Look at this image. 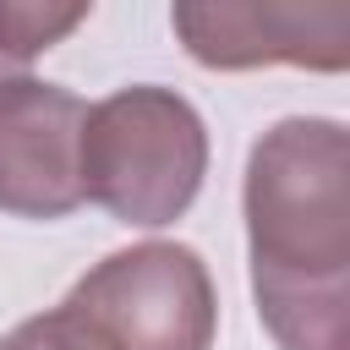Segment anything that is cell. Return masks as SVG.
I'll use <instances>...</instances> for the list:
<instances>
[{"instance_id":"obj_6","label":"cell","mask_w":350,"mask_h":350,"mask_svg":"<svg viewBox=\"0 0 350 350\" xmlns=\"http://www.w3.org/2000/svg\"><path fill=\"white\" fill-rule=\"evenodd\" d=\"M0 350H109V345L60 301L38 317H22L11 334H0Z\"/></svg>"},{"instance_id":"obj_4","label":"cell","mask_w":350,"mask_h":350,"mask_svg":"<svg viewBox=\"0 0 350 350\" xmlns=\"http://www.w3.org/2000/svg\"><path fill=\"white\" fill-rule=\"evenodd\" d=\"M88 104L38 77L0 82V213L66 219L82 208Z\"/></svg>"},{"instance_id":"obj_5","label":"cell","mask_w":350,"mask_h":350,"mask_svg":"<svg viewBox=\"0 0 350 350\" xmlns=\"http://www.w3.org/2000/svg\"><path fill=\"white\" fill-rule=\"evenodd\" d=\"M175 38L208 71L306 66L345 71L350 11L345 5H235V0H180L170 11Z\"/></svg>"},{"instance_id":"obj_1","label":"cell","mask_w":350,"mask_h":350,"mask_svg":"<svg viewBox=\"0 0 350 350\" xmlns=\"http://www.w3.org/2000/svg\"><path fill=\"white\" fill-rule=\"evenodd\" d=\"M257 317L279 350H350V131L334 115L273 120L246 153Z\"/></svg>"},{"instance_id":"obj_7","label":"cell","mask_w":350,"mask_h":350,"mask_svg":"<svg viewBox=\"0 0 350 350\" xmlns=\"http://www.w3.org/2000/svg\"><path fill=\"white\" fill-rule=\"evenodd\" d=\"M11 77H27V71H22V66H16V60L0 49V82H11Z\"/></svg>"},{"instance_id":"obj_3","label":"cell","mask_w":350,"mask_h":350,"mask_svg":"<svg viewBox=\"0 0 350 350\" xmlns=\"http://www.w3.org/2000/svg\"><path fill=\"white\" fill-rule=\"evenodd\" d=\"M66 306L109 350H213L219 295L208 262L180 241H137L93 262Z\"/></svg>"},{"instance_id":"obj_2","label":"cell","mask_w":350,"mask_h":350,"mask_svg":"<svg viewBox=\"0 0 350 350\" xmlns=\"http://www.w3.org/2000/svg\"><path fill=\"white\" fill-rule=\"evenodd\" d=\"M208 175V126L175 88L131 82L88 104L82 202H98L131 230L175 224Z\"/></svg>"}]
</instances>
